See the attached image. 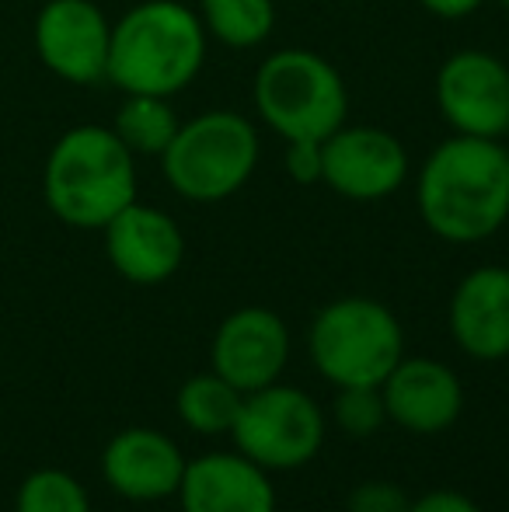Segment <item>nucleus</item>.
<instances>
[{
	"mask_svg": "<svg viewBox=\"0 0 509 512\" xmlns=\"http://www.w3.org/2000/svg\"><path fill=\"white\" fill-rule=\"evenodd\" d=\"M14 512H91V502L67 471H35L18 488Z\"/></svg>",
	"mask_w": 509,
	"mask_h": 512,
	"instance_id": "aec40b11",
	"label": "nucleus"
},
{
	"mask_svg": "<svg viewBox=\"0 0 509 512\" xmlns=\"http://www.w3.org/2000/svg\"><path fill=\"white\" fill-rule=\"evenodd\" d=\"M311 363L335 387H381L401 363L405 335L398 317L367 297L335 300L314 317Z\"/></svg>",
	"mask_w": 509,
	"mask_h": 512,
	"instance_id": "20e7f679",
	"label": "nucleus"
},
{
	"mask_svg": "<svg viewBox=\"0 0 509 512\" xmlns=\"http://www.w3.org/2000/svg\"><path fill=\"white\" fill-rule=\"evenodd\" d=\"M206 25L227 46H255L272 28V0H203Z\"/></svg>",
	"mask_w": 509,
	"mask_h": 512,
	"instance_id": "6ab92c4d",
	"label": "nucleus"
},
{
	"mask_svg": "<svg viewBox=\"0 0 509 512\" xmlns=\"http://www.w3.org/2000/svg\"><path fill=\"white\" fill-rule=\"evenodd\" d=\"M450 335L482 363L509 356V269L485 265L464 276L450 300Z\"/></svg>",
	"mask_w": 509,
	"mask_h": 512,
	"instance_id": "dca6fc26",
	"label": "nucleus"
},
{
	"mask_svg": "<svg viewBox=\"0 0 509 512\" xmlns=\"http://www.w3.org/2000/svg\"><path fill=\"white\" fill-rule=\"evenodd\" d=\"M105 251L123 279L136 286H154L178 272L185 241L168 213L129 203L105 223Z\"/></svg>",
	"mask_w": 509,
	"mask_h": 512,
	"instance_id": "f8f14e48",
	"label": "nucleus"
},
{
	"mask_svg": "<svg viewBox=\"0 0 509 512\" xmlns=\"http://www.w3.org/2000/svg\"><path fill=\"white\" fill-rule=\"evenodd\" d=\"M203 49V25L189 7L175 0H147L112 28L105 77H112L126 95L168 98L199 74Z\"/></svg>",
	"mask_w": 509,
	"mask_h": 512,
	"instance_id": "7ed1b4c3",
	"label": "nucleus"
},
{
	"mask_svg": "<svg viewBox=\"0 0 509 512\" xmlns=\"http://www.w3.org/2000/svg\"><path fill=\"white\" fill-rule=\"evenodd\" d=\"M42 196L70 227L105 230L112 216L136 203L133 154L105 126L70 129L49 150L46 171H42Z\"/></svg>",
	"mask_w": 509,
	"mask_h": 512,
	"instance_id": "f03ea898",
	"label": "nucleus"
},
{
	"mask_svg": "<svg viewBox=\"0 0 509 512\" xmlns=\"http://www.w3.org/2000/svg\"><path fill=\"white\" fill-rule=\"evenodd\" d=\"M422 4L433 14H440V18H464V14L475 11L482 0H422Z\"/></svg>",
	"mask_w": 509,
	"mask_h": 512,
	"instance_id": "393cba45",
	"label": "nucleus"
},
{
	"mask_svg": "<svg viewBox=\"0 0 509 512\" xmlns=\"http://www.w3.org/2000/svg\"><path fill=\"white\" fill-rule=\"evenodd\" d=\"M245 394L231 387L217 373H196L178 387V418L199 436H224L238 422V411Z\"/></svg>",
	"mask_w": 509,
	"mask_h": 512,
	"instance_id": "f3484780",
	"label": "nucleus"
},
{
	"mask_svg": "<svg viewBox=\"0 0 509 512\" xmlns=\"http://www.w3.org/2000/svg\"><path fill=\"white\" fill-rule=\"evenodd\" d=\"M503 4H506V7H509V0H503Z\"/></svg>",
	"mask_w": 509,
	"mask_h": 512,
	"instance_id": "a878e982",
	"label": "nucleus"
},
{
	"mask_svg": "<svg viewBox=\"0 0 509 512\" xmlns=\"http://www.w3.org/2000/svg\"><path fill=\"white\" fill-rule=\"evenodd\" d=\"M506 133H509V129H506ZM506 154H509V147H506Z\"/></svg>",
	"mask_w": 509,
	"mask_h": 512,
	"instance_id": "bb28decb",
	"label": "nucleus"
},
{
	"mask_svg": "<svg viewBox=\"0 0 509 512\" xmlns=\"http://www.w3.org/2000/svg\"><path fill=\"white\" fill-rule=\"evenodd\" d=\"M189 460L178 443L157 429H123L102 453V474L116 495L129 502H161L178 495Z\"/></svg>",
	"mask_w": 509,
	"mask_h": 512,
	"instance_id": "ddd939ff",
	"label": "nucleus"
},
{
	"mask_svg": "<svg viewBox=\"0 0 509 512\" xmlns=\"http://www.w3.org/2000/svg\"><path fill=\"white\" fill-rule=\"evenodd\" d=\"M419 213L433 234L471 244L509 216V154L485 136H457L433 150L419 175Z\"/></svg>",
	"mask_w": 509,
	"mask_h": 512,
	"instance_id": "f257e3e1",
	"label": "nucleus"
},
{
	"mask_svg": "<svg viewBox=\"0 0 509 512\" xmlns=\"http://www.w3.org/2000/svg\"><path fill=\"white\" fill-rule=\"evenodd\" d=\"M290 363V331L265 307H245L224 317L213 335V373L241 394L276 384Z\"/></svg>",
	"mask_w": 509,
	"mask_h": 512,
	"instance_id": "1a4fd4ad",
	"label": "nucleus"
},
{
	"mask_svg": "<svg viewBox=\"0 0 509 512\" xmlns=\"http://www.w3.org/2000/svg\"><path fill=\"white\" fill-rule=\"evenodd\" d=\"M178 502L182 512H276L269 471L245 453H203L189 460Z\"/></svg>",
	"mask_w": 509,
	"mask_h": 512,
	"instance_id": "2eb2a0df",
	"label": "nucleus"
},
{
	"mask_svg": "<svg viewBox=\"0 0 509 512\" xmlns=\"http://www.w3.org/2000/svg\"><path fill=\"white\" fill-rule=\"evenodd\" d=\"M408 512H482V509H478V502H471L468 495L450 492V488H436V492L415 499L412 506H408Z\"/></svg>",
	"mask_w": 509,
	"mask_h": 512,
	"instance_id": "b1692460",
	"label": "nucleus"
},
{
	"mask_svg": "<svg viewBox=\"0 0 509 512\" xmlns=\"http://www.w3.org/2000/svg\"><path fill=\"white\" fill-rule=\"evenodd\" d=\"M408 157L381 129H335L321 143V178L346 199H384L405 182Z\"/></svg>",
	"mask_w": 509,
	"mask_h": 512,
	"instance_id": "9b49d317",
	"label": "nucleus"
},
{
	"mask_svg": "<svg viewBox=\"0 0 509 512\" xmlns=\"http://www.w3.org/2000/svg\"><path fill=\"white\" fill-rule=\"evenodd\" d=\"M286 168L297 178L300 185H311L321 178V143L297 140L290 143V154H286Z\"/></svg>",
	"mask_w": 509,
	"mask_h": 512,
	"instance_id": "5701e85b",
	"label": "nucleus"
},
{
	"mask_svg": "<svg viewBox=\"0 0 509 512\" xmlns=\"http://www.w3.org/2000/svg\"><path fill=\"white\" fill-rule=\"evenodd\" d=\"M332 415H335V425H339L346 436H353V439L374 436L387 422L381 387H339Z\"/></svg>",
	"mask_w": 509,
	"mask_h": 512,
	"instance_id": "412c9836",
	"label": "nucleus"
},
{
	"mask_svg": "<svg viewBox=\"0 0 509 512\" xmlns=\"http://www.w3.org/2000/svg\"><path fill=\"white\" fill-rule=\"evenodd\" d=\"M408 495L391 481H363L349 492V512H408Z\"/></svg>",
	"mask_w": 509,
	"mask_h": 512,
	"instance_id": "4be33fe9",
	"label": "nucleus"
},
{
	"mask_svg": "<svg viewBox=\"0 0 509 512\" xmlns=\"http://www.w3.org/2000/svg\"><path fill=\"white\" fill-rule=\"evenodd\" d=\"M387 418L419 436L450 429L464 408L461 380L436 359H401L381 384Z\"/></svg>",
	"mask_w": 509,
	"mask_h": 512,
	"instance_id": "4468645a",
	"label": "nucleus"
},
{
	"mask_svg": "<svg viewBox=\"0 0 509 512\" xmlns=\"http://www.w3.org/2000/svg\"><path fill=\"white\" fill-rule=\"evenodd\" d=\"M231 432L238 453L262 471H297L325 446V415L311 394L276 380L245 394Z\"/></svg>",
	"mask_w": 509,
	"mask_h": 512,
	"instance_id": "0eeeda50",
	"label": "nucleus"
},
{
	"mask_svg": "<svg viewBox=\"0 0 509 512\" xmlns=\"http://www.w3.org/2000/svg\"><path fill=\"white\" fill-rule=\"evenodd\" d=\"M112 28L91 0H49L35 18V49L56 77L95 84L109 74Z\"/></svg>",
	"mask_w": 509,
	"mask_h": 512,
	"instance_id": "6e6552de",
	"label": "nucleus"
},
{
	"mask_svg": "<svg viewBox=\"0 0 509 512\" xmlns=\"http://www.w3.org/2000/svg\"><path fill=\"white\" fill-rule=\"evenodd\" d=\"M164 178L178 196L192 203H220L234 196L258 161L252 122L234 112H206L189 126H178L164 150Z\"/></svg>",
	"mask_w": 509,
	"mask_h": 512,
	"instance_id": "423d86ee",
	"label": "nucleus"
},
{
	"mask_svg": "<svg viewBox=\"0 0 509 512\" xmlns=\"http://www.w3.org/2000/svg\"><path fill=\"white\" fill-rule=\"evenodd\" d=\"M112 133L126 143L129 154H164L178 133V119L164 98L154 95H129L116 112Z\"/></svg>",
	"mask_w": 509,
	"mask_h": 512,
	"instance_id": "a211bd4d",
	"label": "nucleus"
},
{
	"mask_svg": "<svg viewBox=\"0 0 509 512\" xmlns=\"http://www.w3.org/2000/svg\"><path fill=\"white\" fill-rule=\"evenodd\" d=\"M262 119L290 143H325L346 119V84L332 63L304 49H286L262 63L255 77Z\"/></svg>",
	"mask_w": 509,
	"mask_h": 512,
	"instance_id": "39448f33",
	"label": "nucleus"
},
{
	"mask_svg": "<svg viewBox=\"0 0 509 512\" xmlns=\"http://www.w3.org/2000/svg\"><path fill=\"white\" fill-rule=\"evenodd\" d=\"M436 102L461 136L496 140L509 129V70L489 53H457L436 77Z\"/></svg>",
	"mask_w": 509,
	"mask_h": 512,
	"instance_id": "9d476101",
	"label": "nucleus"
}]
</instances>
